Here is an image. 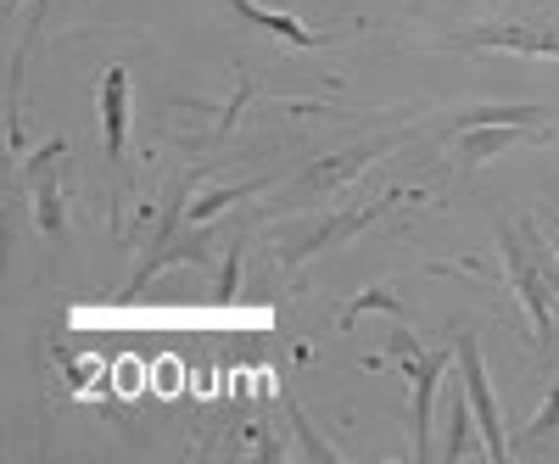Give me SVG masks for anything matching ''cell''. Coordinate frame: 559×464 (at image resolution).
<instances>
[{
  "label": "cell",
  "instance_id": "6da1fadb",
  "mask_svg": "<svg viewBox=\"0 0 559 464\" xmlns=\"http://www.w3.org/2000/svg\"><path fill=\"white\" fill-rule=\"evenodd\" d=\"M386 347H392V358L403 364V376H408V437H414V464H426V459H431V414H437V392H442V376H453V369H459V358H453V347L426 353L408 331H392Z\"/></svg>",
  "mask_w": 559,
  "mask_h": 464
},
{
  "label": "cell",
  "instance_id": "7a4b0ae2",
  "mask_svg": "<svg viewBox=\"0 0 559 464\" xmlns=\"http://www.w3.org/2000/svg\"><path fill=\"white\" fill-rule=\"evenodd\" d=\"M498 252H503V269H509V286H515L532 331H537V347L554 342V297H559V274L543 263V241L532 247V236L521 224H498Z\"/></svg>",
  "mask_w": 559,
  "mask_h": 464
},
{
  "label": "cell",
  "instance_id": "3957f363",
  "mask_svg": "<svg viewBox=\"0 0 559 464\" xmlns=\"http://www.w3.org/2000/svg\"><path fill=\"white\" fill-rule=\"evenodd\" d=\"M408 141V129H386V134H376V141H358V146H342V152H324V157H313L308 168H297L286 185H280V197L286 202H319V197H336L342 185H353L369 163H381L386 152H397Z\"/></svg>",
  "mask_w": 559,
  "mask_h": 464
},
{
  "label": "cell",
  "instance_id": "277c9868",
  "mask_svg": "<svg viewBox=\"0 0 559 464\" xmlns=\"http://www.w3.org/2000/svg\"><path fill=\"white\" fill-rule=\"evenodd\" d=\"M392 202H403V191H381V197H369V202H358V207H342V213H331V218H308L302 229H292V236H280V247H274V258L286 263V269H302L308 258H319V252H331L336 241H347V236H358L364 224H376Z\"/></svg>",
  "mask_w": 559,
  "mask_h": 464
},
{
  "label": "cell",
  "instance_id": "5b68a950",
  "mask_svg": "<svg viewBox=\"0 0 559 464\" xmlns=\"http://www.w3.org/2000/svg\"><path fill=\"white\" fill-rule=\"evenodd\" d=\"M453 358H459V381H464V392H471V408H476L481 448L492 453V464H509L515 442H509V431H503V408H498V397H492V376H487V364H481V347H476L471 324H459V331H453Z\"/></svg>",
  "mask_w": 559,
  "mask_h": 464
},
{
  "label": "cell",
  "instance_id": "8992f818",
  "mask_svg": "<svg viewBox=\"0 0 559 464\" xmlns=\"http://www.w3.org/2000/svg\"><path fill=\"white\" fill-rule=\"evenodd\" d=\"M453 51H515V57H559V23L554 17H526V23H481L448 34Z\"/></svg>",
  "mask_w": 559,
  "mask_h": 464
},
{
  "label": "cell",
  "instance_id": "52a82bcc",
  "mask_svg": "<svg viewBox=\"0 0 559 464\" xmlns=\"http://www.w3.org/2000/svg\"><path fill=\"white\" fill-rule=\"evenodd\" d=\"M62 152H68V141H62V134H51L45 146H34L23 157V185H28L34 224H39L45 241L62 236Z\"/></svg>",
  "mask_w": 559,
  "mask_h": 464
},
{
  "label": "cell",
  "instance_id": "ba28073f",
  "mask_svg": "<svg viewBox=\"0 0 559 464\" xmlns=\"http://www.w3.org/2000/svg\"><path fill=\"white\" fill-rule=\"evenodd\" d=\"M213 258V236L202 224H179L174 236H152L146 241V258L134 263V281L129 286H146L152 274H163L168 263H207Z\"/></svg>",
  "mask_w": 559,
  "mask_h": 464
},
{
  "label": "cell",
  "instance_id": "9c48e42d",
  "mask_svg": "<svg viewBox=\"0 0 559 464\" xmlns=\"http://www.w3.org/2000/svg\"><path fill=\"white\" fill-rule=\"evenodd\" d=\"M459 134V168L476 174L481 163H492L498 152L521 146V141H543L548 129H521V123H476V129H453Z\"/></svg>",
  "mask_w": 559,
  "mask_h": 464
},
{
  "label": "cell",
  "instance_id": "30bf717a",
  "mask_svg": "<svg viewBox=\"0 0 559 464\" xmlns=\"http://www.w3.org/2000/svg\"><path fill=\"white\" fill-rule=\"evenodd\" d=\"M229 12L247 17V23H252V28H263V34H274V39L297 45V51H319V45H331V34H324V28H302L297 17L263 7V0H229Z\"/></svg>",
  "mask_w": 559,
  "mask_h": 464
},
{
  "label": "cell",
  "instance_id": "8fae6325",
  "mask_svg": "<svg viewBox=\"0 0 559 464\" xmlns=\"http://www.w3.org/2000/svg\"><path fill=\"white\" fill-rule=\"evenodd\" d=\"M102 134H107V157L123 163V141H129V68L123 62L102 73Z\"/></svg>",
  "mask_w": 559,
  "mask_h": 464
},
{
  "label": "cell",
  "instance_id": "7c38bea8",
  "mask_svg": "<svg viewBox=\"0 0 559 464\" xmlns=\"http://www.w3.org/2000/svg\"><path fill=\"white\" fill-rule=\"evenodd\" d=\"M280 408H286V420H292V431H297V442H302V453H308L313 464H342V453H336L331 442L319 437V426L308 420V408L297 403V392H292V386L280 392Z\"/></svg>",
  "mask_w": 559,
  "mask_h": 464
},
{
  "label": "cell",
  "instance_id": "4fadbf2b",
  "mask_svg": "<svg viewBox=\"0 0 559 464\" xmlns=\"http://www.w3.org/2000/svg\"><path fill=\"white\" fill-rule=\"evenodd\" d=\"M459 376V369H453ZM471 426H476V408H471V392H464V381H459V392H448V459H464L471 453Z\"/></svg>",
  "mask_w": 559,
  "mask_h": 464
},
{
  "label": "cell",
  "instance_id": "5bb4252c",
  "mask_svg": "<svg viewBox=\"0 0 559 464\" xmlns=\"http://www.w3.org/2000/svg\"><path fill=\"white\" fill-rule=\"evenodd\" d=\"M358 313H392V319H403L408 308H403V297H397L392 286H369V292H358L353 302H342V313H336V319H342V324H353Z\"/></svg>",
  "mask_w": 559,
  "mask_h": 464
},
{
  "label": "cell",
  "instance_id": "9a60e30c",
  "mask_svg": "<svg viewBox=\"0 0 559 464\" xmlns=\"http://www.w3.org/2000/svg\"><path fill=\"white\" fill-rule=\"evenodd\" d=\"M263 185H269V179H241V185H218V191H207L202 202H191V213H185V218H191V224H207L213 213H224L229 202H241V197L263 191Z\"/></svg>",
  "mask_w": 559,
  "mask_h": 464
},
{
  "label": "cell",
  "instance_id": "2e32d148",
  "mask_svg": "<svg viewBox=\"0 0 559 464\" xmlns=\"http://www.w3.org/2000/svg\"><path fill=\"white\" fill-rule=\"evenodd\" d=\"M236 286H241V236H229V252H224V269H218V302H236Z\"/></svg>",
  "mask_w": 559,
  "mask_h": 464
},
{
  "label": "cell",
  "instance_id": "e0dca14e",
  "mask_svg": "<svg viewBox=\"0 0 559 464\" xmlns=\"http://www.w3.org/2000/svg\"><path fill=\"white\" fill-rule=\"evenodd\" d=\"M548 431H559V386H548V397H543V408L526 420L521 442H537V437H548Z\"/></svg>",
  "mask_w": 559,
  "mask_h": 464
},
{
  "label": "cell",
  "instance_id": "ac0fdd59",
  "mask_svg": "<svg viewBox=\"0 0 559 464\" xmlns=\"http://www.w3.org/2000/svg\"><path fill=\"white\" fill-rule=\"evenodd\" d=\"M28 7V0H7V12H23Z\"/></svg>",
  "mask_w": 559,
  "mask_h": 464
},
{
  "label": "cell",
  "instance_id": "d6986e66",
  "mask_svg": "<svg viewBox=\"0 0 559 464\" xmlns=\"http://www.w3.org/2000/svg\"><path fill=\"white\" fill-rule=\"evenodd\" d=\"M548 134H559V123H554V129H548Z\"/></svg>",
  "mask_w": 559,
  "mask_h": 464
}]
</instances>
